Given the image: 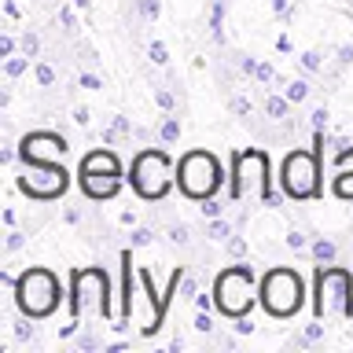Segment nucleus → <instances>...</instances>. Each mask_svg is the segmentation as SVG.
Here are the masks:
<instances>
[{
  "instance_id": "37",
  "label": "nucleus",
  "mask_w": 353,
  "mask_h": 353,
  "mask_svg": "<svg viewBox=\"0 0 353 353\" xmlns=\"http://www.w3.org/2000/svg\"><path fill=\"white\" fill-rule=\"evenodd\" d=\"M214 327H217V320L210 316V309H199V316H195V331H203V335H210Z\"/></svg>"
},
{
  "instance_id": "39",
  "label": "nucleus",
  "mask_w": 353,
  "mask_h": 353,
  "mask_svg": "<svg viewBox=\"0 0 353 353\" xmlns=\"http://www.w3.org/2000/svg\"><path fill=\"white\" fill-rule=\"evenodd\" d=\"M22 243H26V232H19V228H11L8 232V239H4V254H15Z\"/></svg>"
},
{
  "instance_id": "41",
  "label": "nucleus",
  "mask_w": 353,
  "mask_h": 353,
  "mask_svg": "<svg viewBox=\"0 0 353 353\" xmlns=\"http://www.w3.org/2000/svg\"><path fill=\"white\" fill-rule=\"evenodd\" d=\"M269 8H272V15H280V19H294L291 0H269Z\"/></svg>"
},
{
  "instance_id": "21",
  "label": "nucleus",
  "mask_w": 353,
  "mask_h": 353,
  "mask_svg": "<svg viewBox=\"0 0 353 353\" xmlns=\"http://www.w3.org/2000/svg\"><path fill=\"white\" fill-rule=\"evenodd\" d=\"M33 77H37L41 88H52L55 81H59V74H55V66H52L48 59H37V63H33Z\"/></svg>"
},
{
  "instance_id": "43",
  "label": "nucleus",
  "mask_w": 353,
  "mask_h": 353,
  "mask_svg": "<svg viewBox=\"0 0 353 353\" xmlns=\"http://www.w3.org/2000/svg\"><path fill=\"white\" fill-rule=\"evenodd\" d=\"M327 118H331V110H327V107H316L313 114H309V125H313V129H324Z\"/></svg>"
},
{
  "instance_id": "35",
  "label": "nucleus",
  "mask_w": 353,
  "mask_h": 353,
  "mask_svg": "<svg viewBox=\"0 0 353 353\" xmlns=\"http://www.w3.org/2000/svg\"><path fill=\"white\" fill-rule=\"evenodd\" d=\"M188 239H192L188 225H170V243H173V247H188Z\"/></svg>"
},
{
  "instance_id": "20",
  "label": "nucleus",
  "mask_w": 353,
  "mask_h": 353,
  "mask_svg": "<svg viewBox=\"0 0 353 353\" xmlns=\"http://www.w3.org/2000/svg\"><path fill=\"white\" fill-rule=\"evenodd\" d=\"M309 92H313V88H309V81H305V77H294V81H287V85H283V96L291 99L294 107H298V103H305V99H309Z\"/></svg>"
},
{
  "instance_id": "53",
  "label": "nucleus",
  "mask_w": 353,
  "mask_h": 353,
  "mask_svg": "<svg viewBox=\"0 0 353 353\" xmlns=\"http://www.w3.org/2000/svg\"><path fill=\"white\" fill-rule=\"evenodd\" d=\"M276 48H280V52H291V37H287V33H280V41H276Z\"/></svg>"
},
{
  "instance_id": "25",
  "label": "nucleus",
  "mask_w": 353,
  "mask_h": 353,
  "mask_svg": "<svg viewBox=\"0 0 353 353\" xmlns=\"http://www.w3.org/2000/svg\"><path fill=\"white\" fill-rule=\"evenodd\" d=\"M320 339H324V320H320V316H313V324H309V327L302 331V339H298V346H316Z\"/></svg>"
},
{
  "instance_id": "36",
  "label": "nucleus",
  "mask_w": 353,
  "mask_h": 353,
  "mask_svg": "<svg viewBox=\"0 0 353 353\" xmlns=\"http://www.w3.org/2000/svg\"><path fill=\"white\" fill-rule=\"evenodd\" d=\"M129 243H132V247H151V243H154V232H151V228H132Z\"/></svg>"
},
{
  "instance_id": "11",
  "label": "nucleus",
  "mask_w": 353,
  "mask_h": 353,
  "mask_svg": "<svg viewBox=\"0 0 353 353\" xmlns=\"http://www.w3.org/2000/svg\"><path fill=\"white\" fill-rule=\"evenodd\" d=\"M77 184H81L85 199H92V203H110L114 195H121L125 173H81L77 170Z\"/></svg>"
},
{
  "instance_id": "32",
  "label": "nucleus",
  "mask_w": 353,
  "mask_h": 353,
  "mask_svg": "<svg viewBox=\"0 0 353 353\" xmlns=\"http://www.w3.org/2000/svg\"><path fill=\"white\" fill-rule=\"evenodd\" d=\"M137 11H140V19L154 22V19H159V11H162V0H140V4H137Z\"/></svg>"
},
{
  "instance_id": "27",
  "label": "nucleus",
  "mask_w": 353,
  "mask_h": 353,
  "mask_svg": "<svg viewBox=\"0 0 353 353\" xmlns=\"http://www.w3.org/2000/svg\"><path fill=\"white\" fill-rule=\"evenodd\" d=\"M154 103H159L162 114H173L176 110V92L173 88H154Z\"/></svg>"
},
{
  "instance_id": "49",
  "label": "nucleus",
  "mask_w": 353,
  "mask_h": 353,
  "mask_svg": "<svg viewBox=\"0 0 353 353\" xmlns=\"http://www.w3.org/2000/svg\"><path fill=\"white\" fill-rule=\"evenodd\" d=\"M353 63V44H342L339 48V66H350Z\"/></svg>"
},
{
  "instance_id": "51",
  "label": "nucleus",
  "mask_w": 353,
  "mask_h": 353,
  "mask_svg": "<svg viewBox=\"0 0 353 353\" xmlns=\"http://www.w3.org/2000/svg\"><path fill=\"white\" fill-rule=\"evenodd\" d=\"M4 15L8 19H22V8L15 4V0H4Z\"/></svg>"
},
{
  "instance_id": "34",
  "label": "nucleus",
  "mask_w": 353,
  "mask_h": 353,
  "mask_svg": "<svg viewBox=\"0 0 353 353\" xmlns=\"http://www.w3.org/2000/svg\"><path fill=\"white\" fill-rule=\"evenodd\" d=\"M225 247H228V254H232V258H247V239H243V236H236V232H232V236L225 239Z\"/></svg>"
},
{
  "instance_id": "12",
  "label": "nucleus",
  "mask_w": 353,
  "mask_h": 353,
  "mask_svg": "<svg viewBox=\"0 0 353 353\" xmlns=\"http://www.w3.org/2000/svg\"><path fill=\"white\" fill-rule=\"evenodd\" d=\"M77 170L81 173H125V165H121V159H118V151L110 148H96V151H88L81 162H77Z\"/></svg>"
},
{
  "instance_id": "40",
  "label": "nucleus",
  "mask_w": 353,
  "mask_h": 353,
  "mask_svg": "<svg viewBox=\"0 0 353 353\" xmlns=\"http://www.w3.org/2000/svg\"><path fill=\"white\" fill-rule=\"evenodd\" d=\"M33 335H37V324H30V316H22L19 324H15V339H22V342H30Z\"/></svg>"
},
{
  "instance_id": "4",
  "label": "nucleus",
  "mask_w": 353,
  "mask_h": 353,
  "mask_svg": "<svg viewBox=\"0 0 353 353\" xmlns=\"http://www.w3.org/2000/svg\"><path fill=\"white\" fill-rule=\"evenodd\" d=\"M324 159L313 148H294L283 154L280 162V192L294 203H313V199L324 195Z\"/></svg>"
},
{
  "instance_id": "19",
  "label": "nucleus",
  "mask_w": 353,
  "mask_h": 353,
  "mask_svg": "<svg viewBox=\"0 0 353 353\" xmlns=\"http://www.w3.org/2000/svg\"><path fill=\"white\" fill-rule=\"evenodd\" d=\"M181 132H184V125H181V118H176V110H173V114H162V129H159V140L165 143V148L181 140Z\"/></svg>"
},
{
  "instance_id": "2",
  "label": "nucleus",
  "mask_w": 353,
  "mask_h": 353,
  "mask_svg": "<svg viewBox=\"0 0 353 353\" xmlns=\"http://www.w3.org/2000/svg\"><path fill=\"white\" fill-rule=\"evenodd\" d=\"M11 294H15L19 313L30 316V320H48L55 309L63 305V298H66L59 276H55L52 269H44V265H30V269H22L15 287H11Z\"/></svg>"
},
{
  "instance_id": "6",
  "label": "nucleus",
  "mask_w": 353,
  "mask_h": 353,
  "mask_svg": "<svg viewBox=\"0 0 353 353\" xmlns=\"http://www.w3.org/2000/svg\"><path fill=\"white\" fill-rule=\"evenodd\" d=\"M331 313L353 320V272L346 265H316L313 272V316L327 320Z\"/></svg>"
},
{
  "instance_id": "47",
  "label": "nucleus",
  "mask_w": 353,
  "mask_h": 353,
  "mask_svg": "<svg viewBox=\"0 0 353 353\" xmlns=\"http://www.w3.org/2000/svg\"><path fill=\"white\" fill-rule=\"evenodd\" d=\"M232 327H236V335H254V320L250 316H236V324H232Z\"/></svg>"
},
{
  "instance_id": "5",
  "label": "nucleus",
  "mask_w": 353,
  "mask_h": 353,
  "mask_svg": "<svg viewBox=\"0 0 353 353\" xmlns=\"http://www.w3.org/2000/svg\"><path fill=\"white\" fill-rule=\"evenodd\" d=\"M129 184L143 203H162L176 184V165L170 159V151L162 148H143L129 165Z\"/></svg>"
},
{
  "instance_id": "29",
  "label": "nucleus",
  "mask_w": 353,
  "mask_h": 353,
  "mask_svg": "<svg viewBox=\"0 0 353 353\" xmlns=\"http://www.w3.org/2000/svg\"><path fill=\"white\" fill-rule=\"evenodd\" d=\"M148 59L154 66H165V63H170V48H165L162 41H148Z\"/></svg>"
},
{
  "instance_id": "17",
  "label": "nucleus",
  "mask_w": 353,
  "mask_h": 353,
  "mask_svg": "<svg viewBox=\"0 0 353 353\" xmlns=\"http://www.w3.org/2000/svg\"><path fill=\"white\" fill-rule=\"evenodd\" d=\"M33 63H37V59H30L26 52H15V55H8V59L0 63V70H4V77H8V81H15V77H22V74H26Z\"/></svg>"
},
{
  "instance_id": "23",
  "label": "nucleus",
  "mask_w": 353,
  "mask_h": 353,
  "mask_svg": "<svg viewBox=\"0 0 353 353\" xmlns=\"http://www.w3.org/2000/svg\"><path fill=\"white\" fill-rule=\"evenodd\" d=\"M298 66H302L305 74H320V70H324V55H320L316 48H309V52L298 55Z\"/></svg>"
},
{
  "instance_id": "24",
  "label": "nucleus",
  "mask_w": 353,
  "mask_h": 353,
  "mask_svg": "<svg viewBox=\"0 0 353 353\" xmlns=\"http://www.w3.org/2000/svg\"><path fill=\"white\" fill-rule=\"evenodd\" d=\"M283 247L294 250V254H309V236H305V232H298V228H291L283 236Z\"/></svg>"
},
{
  "instance_id": "14",
  "label": "nucleus",
  "mask_w": 353,
  "mask_h": 353,
  "mask_svg": "<svg viewBox=\"0 0 353 353\" xmlns=\"http://www.w3.org/2000/svg\"><path fill=\"white\" fill-rule=\"evenodd\" d=\"M132 250H121V316H118V324H110L114 331H129V305H132Z\"/></svg>"
},
{
  "instance_id": "8",
  "label": "nucleus",
  "mask_w": 353,
  "mask_h": 353,
  "mask_svg": "<svg viewBox=\"0 0 353 353\" xmlns=\"http://www.w3.org/2000/svg\"><path fill=\"white\" fill-rule=\"evenodd\" d=\"M214 302H217V313H225L228 320L250 313V305H254V269L243 258L236 265H228L225 272H217Z\"/></svg>"
},
{
  "instance_id": "50",
  "label": "nucleus",
  "mask_w": 353,
  "mask_h": 353,
  "mask_svg": "<svg viewBox=\"0 0 353 353\" xmlns=\"http://www.w3.org/2000/svg\"><path fill=\"white\" fill-rule=\"evenodd\" d=\"M74 121L88 129V121H92V114H88V107H77V110H74Z\"/></svg>"
},
{
  "instance_id": "10",
  "label": "nucleus",
  "mask_w": 353,
  "mask_h": 353,
  "mask_svg": "<svg viewBox=\"0 0 353 353\" xmlns=\"http://www.w3.org/2000/svg\"><path fill=\"white\" fill-rule=\"evenodd\" d=\"M66 151H70L66 137L63 132H48V129L26 132V137L19 140V162L22 165L26 162H55V159H63Z\"/></svg>"
},
{
  "instance_id": "38",
  "label": "nucleus",
  "mask_w": 353,
  "mask_h": 353,
  "mask_svg": "<svg viewBox=\"0 0 353 353\" xmlns=\"http://www.w3.org/2000/svg\"><path fill=\"white\" fill-rule=\"evenodd\" d=\"M77 88H85V92H99V88H103V81H99V74H81L77 77Z\"/></svg>"
},
{
  "instance_id": "9",
  "label": "nucleus",
  "mask_w": 353,
  "mask_h": 353,
  "mask_svg": "<svg viewBox=\"0 0 353 353\" xmlns=\"http://www.w3.org/2000/svg\"><path fill=\"white\" fill-rule=\"evenodd\" d=\"M15 188L26 199H33V203H52V199L66 195L70 173L59 162H26L22 165V176H15Z\"/></svg>"
},
{
  "instance_id": "22",
  "label": "nucleus",
  "mask_w": 353,
  "mask_h": 353,
  "mask_svg": "<svg viewBox=\"0 0 353 353\" xmlns=\"http://www.w3.org/2000/svg\"><path fill=\"white\" fill-rule=\"evenodd\" d=\"M228 236H232V225H228L225 217H210V221H206V239H214V243H225Z\"/></svg>"
},
{
  "instance_id": "26",
  "label": "nucleus",
  "mask_w": 353,
  "mask_h": 353,
  "mask_svg": "<svg viewBox=\"0 0 353 353\" xmlns=\"http://www.w3.org/2000/svg\"><path fill=\"white\" fill-rule=\"evenodd\" d=\"M19 52H26L30 59H41V37H37V30H26V33H22Z\"/></svg>"
},
{
  "instance_id": "55",
  "label": "nucleus",
  "mask_w": 353,
  "mask_h": 353,
  "mask_svg": "<svg viewBox=\"0 0 353 353\" xmlns=\"http://www.w3.org/2000/svg\"><path fill=\"white\" fill-rule=\"evenodd\" d=\"M74 8H81V11H88V0H70Z\"/></svg>"
},
{
  "instance_id": "31",
  "label": "nucleus",
  "mask_w": 353,
  "mask_h": 353,
  "mask_svg": "<svg viewBox=\"0 0 353 353\" xmlns=\"http://www.w3.org/2000/svg\"><path fill=\"white\" fill-rule=\"evenodd\" d=\"M59 22H63V30L74 37V33H77V15H74V4H63V8H59Z\"/></svg>"
},
{
  "instance_id": "18",
  "label": "nucleus",
  "mask_w": 353,
  "mask_h": 353,
  "mask_svg": "<svg viewBox=\"0 0 353 353\" xmlns=\"http://www.w3.org/2000/svg\"><path fill=\"white\" fill-rule=\"evenodd\" d=\"M206 30L217 44H225V0H214V4H210V26Z\"/></svg>"
},
{
  "instance_id": "7",
  "label": "nucleus",
  "mask_w": 353,
  "mask_h": 353,
  "mask_svg": "<svg viewBox=\"0 0 353 353\" xmlns=\"http://www.w3.org/2000/svg\"><path fill=\"white\" fill-rule=\"evenodd\" d=\"M221 184H225V170H221L214 151L195 148V151H184L176 159V188H181L184 199L203 203V199L221 192Z\"/></svg>"
},
{
  "instance_id": "15",
  "label": "nucleus",
  "mask_w": 353,
  "mask_h": 353,
  "mask_svg": "<svg viewBox=\"0 0 353 353\" xmlns=\"http://www.w3.org/2000/svg\"><path fill=\"white\" fill-rule=\"evenodd\" d=\"M309 258L316 265H335L339 261V243L331 236H313L309 239Z\"/></svg>"
},
{
  "instance_id": "44",
  "label": "nucleus",
  "mask_w": 353,
  "mask_h": 353,
  "mask_svg": "<svg viewBox=\"0 0 353 353\" xmlns=\"http://www.w3.org/2000/svg\"><path fill=\"white\" fill-rule=\"evenodd\" d=\"M236 66H239V74L254 77V70H258V59H250V55H236Z\"/></svg>"
},
{
  "instance_id": "16",
  "label": "nucleus",
  "mask_w": 353,
  "mask_h": 353,
  "mask_svg": "<svg viewBox=\"0 0 353 353\" xmlns=\"http://www.w3.org/2000/svg\"><path fill=\"white\" fill-rule=\"evenodd\" d=\"M261 107H265V114H269L272 121H287V118H291V107H294V103H291L283 92H265V103H261Z\"/></svg>"
},
{
  "instance_id": "30",
  "label": "nucleus",
  "mask_w": 353,
  "mask_h": 353,
  "mask_svg": "<svg viewBox=\"0 0 353 353\" xmlns=\"http://www.w3.org/2000/svg\"><path fill=\"white\" fill-rule=\"evenodd\" d=\"M228 110H232L236 118H250V110H254V107H250V99H247V96H232V99H228Z\"/></svg>"
},
{
  "instance_id": "42",
  "label": "nucleus",
  "mask_w": 353,
  "mask_h": 353,
  "mask_svg": "<svg viewBox=\"0 0 353 353\" xmlns=\"http://www.w3.org/2000/svg\"><path fill=\"white\" fill-rule=\"evenodd\" d=\"M19 52V41L11 37V33H4V37H0V59H8V55H15Z\"/></svg>"
},
{
  "instance_id": "46",
  "label": "nucleus",
  "mask_w": 353,
  "mask_h": 353,
  "mask_svg": "<svg viewBox=\"0 0 353 353\" xmlns=\"http://www.w3.org/2000/svg\"><path fill=\"white\" fill-rule=\"evenodd\" d=\"M181 294H184V298H195V294H199V280H195V276H188V272H184V280H181Z\"/></svg>"
},
{
  "instance_id": "52",
  "label": "nucleus",
  "mask_w": 353,
  "mask_h": 353,
  "mask_svg": "<svg viewBox=\"0 0 353 353\" xmlns=\"http://www.w3.org/2000/svg\"><path fill=\"white\" fill-rule=\"evenodd\" d=\"M15 280H19V276H15V272H8V269H0V287H8V291H11V287H15Z\"/></svg>"
},
{
  "instance_id": "54",
  "label": "nucleus",
  "mask_w": 353,
  "mask_h": 353,
  "mask_svg": "<svg viewBox=\"0 0 353 353\" xmlns=\"http://www.w3.org/2000/svg\"><path fill=\"white\" fill-rule=\"evenodd\" d=\"M0 217H4V225H8V228H15V210H11V206H8Z\"/></svg>"
},
{
  "instance_id": "45",
  "label": "nucleus",
  "mask_w": 353,
  "mask_h": 353,
  "mask_svg": "<svg viewBox=\"0 0 353 353\" xmlns=\"http://www.w3.org/2000/svg\"><path fill=\"white\" fill-rule=\"evenodd\" d=\"M77 350H81V353H92V350H103V342H99L96 335H81V339H77Z\"/></svg>"
},
{
  "instance_id": "28",
  "label": "nucleus",
  "mask_w": 353,
  "mask_h": 353,
  "mask_svg": "<svg viewBox=\"0 0 353 353\" xmlns=\"http://www.w3.org/2000/svg\"><path fill=\"white\" fill-rule=\"evenodd\" d=\"M199 214H203L206 221H210V217H225V203H221L217 195H210V199H203V203H199Z\"/></svg>"
},
{
  "instance_id": "13",
  "label": "nucleus",
  "mask_w": 353,
  "mask_h": 353,
  "mask_svg": "<svg viewBox=\"0 0 353 353\" xmlns=\"http://www.w3.org/2000/svg\"><path fill=\"white\" fill-rule=\"evenodd\" d=\"M331 195L335 199H353V148L335 151V181H331Z\"/></svg>"
},
{
  "instance_id": "1",
  "label": "nucleus",
  "mask_w": 353,
  "mask_h": 353,
  "mask_svg": "<svg viewBox=\"0 0 353 353\" xmlns=\"http://www.w3.org/2000/svg\"><path fill=\"white\" fill-rule=\"evenodd\" d=\"M258 184L261 192V206L276 210L283 203V192H276L272 184V162H269V151L261 148H243L232 154V176H228V199L232 203H243V195H247V188Z\"/></svg>"
},
{
  "instance_id": "3",
  "label": "nucleus",
  "mask_w": 353,
  "mask_h": 353,
  "mask_svg": "<svg viewBox=\"0 0 353 353\" xmlns=\"http://www.w3.org/2000/svg\"><path fill=\"white\" fill-rule=\"evenodd\" d=\"M258 302L272 320H291L305 305V280L291 265H272L258 280Z\"/></svg>"
},
{
  "instance_id": "33",
  "label": "nucleus",
  "mask_w": 353,
  "mask_h": 353,
  "mask_svg": "<svg viewBox=\"0 0 353 353\" xmlns=\"http://www.w3.org/2000/svg\"><path fill=\"white\" fill-rule=\"evenodd\" d=\"M254 81H258V85H276V66H272V63H258Z\"/></svg>"
},
{
  "instance_id": "48",
  "label": "nucleus",
  "mask_w": 353,
  "mask_h": 353,
  "mask_svg": "<svg viewBox=\"0 0 353 353\" xmlns=\"http://www.w3.org/2000/svg\"><path fill=\"white\" fill-rule=\"evenodd\" d=\"M217 302H214V291H210V294H203V291H199L195 294V309H214Z\"/></svg>"
}]
</instances>
